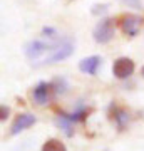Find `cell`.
Instances as JSON below:
<instances>
[{"instance_id": "obj_1", "label": "cell", "mask_w": 144, "mask_h": 151, "mask_svg": "<svg viewBox=\"0 0 144 151\" xmlns=\"http://www.w3.org/2000/svg\"><path fill=\"white\" fill-rule=\"evenodd\" d=\"M72 52H74V42L70 39H62V40L54 42L50 52L39 64H55V62H60V60L67 59L69 55H72Z\"/></svg>"}, {"instance_id": "obj_2", "label": "cell", "mask_w": 144, "mask_h": 151, "mask_svg": "<svg viewBox=\"0 0 144 151\" xmlns=\"http://www.w3.org/2000/svg\"><path fill=\"white\" fill-rule=\"evenodd\" d=\"M94 40L97 44H107L114 37V19H104L94 27Z\"/></svg>"}, {"instance_id": "obj_3", "label": "cell", "mask_w": 144, "mask_h": 151, "mask_svg": "<svg viewBox=\"0 0 144 151\" xmlns=\"http://www.w3.org/2000/svg\"><path fill=\"white\" fill-rule=\"evenodd\" d=\"M55 96L54 92V87H52V82H39L37 86L32 89V99L34 103L39 104V106H45L52 101V97Z\"/></svg>"}, {"instance_id": "obj_4", "label": "cell", "mask_w": 144, "mask_h": 151, "mask_svg": "<svg viewBox=\"0 0 144 151\" xmlns=\"http://www.w3.org/2000/svg\"><path fill=\"white\" fill-rule=\"evenodd\" d=\"M107 116H109V119H111L112 123L116 124L117 131H124L126 128H128L129 121H131L129 113L124 108H119L116 103L109 104V108H107Z\"/></svg>"}, {"instance_id": "obj_5", "label": "cell", "mask_w": 144, "mask_h": 151, "mask_svg": "<svg viewBox=\"0 0 144 151\" xmlns=\"http://www.w3.org/2000/svg\"><path fill=\"white\" fill-rule=\"evenodd\" d=\"M119 25L123 29V32L129 37H136L139 34V29L143 25V17L134 15V14H126L119 19Z\"/></svg>"}, {"instance_id": "obj_6", "label": "cell", "mask_w": 144, "mask_h": 151, "mask_svg": "<svg viewBox=\"0 0 144 151\" xmlns=\"http://www.w3.org/2000/svg\"><path fill=\"white\" fill-rule=\"evenodd\" d=\"M134 69H136V64L129 57H119L112 64V74L116 79H128L129 76H133Z\"/></svg>"}, {"instance_id": "obj_7", "label": "cell", "mask_w": 144, "mask_h": 151, "mask_svg": "<svg viewBox=\"0 0 144 151\" xmlns=\"http://www.w3.org/2000/svg\"><path fill=\"white\" fill-rule=\"evenodd\" d=\"M35 123H37V118H35L34 114H30V113H22V114H19V116L14 119V123H12V126H10V134H12V136L20 134L24 129H27V128L34 126Z\"/></svg>"}, {"instance_id": "obj_8", "label": "cell", "mask_w": 144, "mask_h": 151, "mask_svg": "<svg viewBox=\"0 0 144 151\" xmlns=\"http://www.w3.org/2000/svg\"><path fill=\"white\" fill-rule=\"evenodd\" d=\"M54 44H49V42H42V40H32V42H29L25 45V55L29 57V59H39L40 55L44 54H49L50 52V49H52Z\"/></svg>"}, {"instance_id": "obj_9", "label": "cell", "mask_w": 144, "mask_h": 151, "mask_svg": "<svg viewBox=\"0 0 144 151\" xmlns=\"http://www.w3.org/2000/svg\"><path fill=\"white\" fill-rule=\"evenodd\" d=\"M60 113L64 114L67 119H70L72 123H82V121H85L87 116L91 114V108L85 106L82 101H79V103L75 104V109L72 111V113H64V111H60Z\"/></svg>"}, {"instance_id": "obj_10", "label": "cell", "mask_w": 144, "mask_h": 151, "mask_svg": "<svg viewBox=\"0 0 144 151\" xmlns=\"http://www.w3.org/2000/svg\"><path fill=\"white\" fill-rule=\"evenodd\" d=\"M101 57L99 55H91V57H85L79 62V69L84 72V74H89V76H96L97 74V69L101 65Z\"/></svg>"}, {"instance_id": "obj_11", "label": "cell", "mask_w": 144, "mask_h": 151, "mask_svg": "<svg viewBox=\"0 0 144 151\" xmlns=\"http://www.w3.org/2000/svg\"><path fill=\"white\" fill-rule=\"evenodd\" d=\"M55 126H57L67 138H72V136H74V123H72L70 119L65 118L60 111L57 113V118H55Z\"/></svg>"}, {"instance_id": "obj_12", "label": "cell", "mask_w": 144, "mask_h": 151, "mask_svg": "<svg viewBox=\"0 0 144 151\" xmlns=\"http://www.w3.org/2000/svg\"><path fill=\"white\" fill-rule=\"evenodd\" d=\"M40 151H67V148H65V145H64L60 139L50 138V139H47V141L42 145Z\"/></svg>"}, {"instance_id": "obj_13", "label": "cell", "mask_w": 144, "mask_h": 151, "mask_svg": "<svg viewBox=\"0 0 144 151\" xmlns=\"http://www.w3.org/2000/svg\"><path fill=\"white\" fill-rule=\"evenodd\" d=\"M52 82V87H54V92H55V96H62L65 92L69 91V82L65 77H55Z\"/></svg>"}, {"instance_id": "obj_14", "label": "cell", "mask_w": 144, "mask_h": 151, "mask_svg": "<svg viewBox=\"0 0 144 151\" xmlns=\"http://www.w3.org/2000/svg\"><path fill=\"white\" fill-rule=\"evenodd\" d=\"M107 9H109V5H107V4H102V5H94V7H92V14H94V15H97V14H104Z\"/></svg>"}, {"instance_id": "obj_15", "label": "cell", "mask_w": 144, "mask_h": 151, "mask_svg": "<svg viewBox=\"0 0 144 151\" xmlns=\"http://www.w3.org/2000/svg\"><path fill=\"white\" fill-rule=\"evenodd\" d=\"M9 113H10V109L7 108L5 104H2V106H0V121H5V119L9 118Z\"/></svg>"}, {"instance_id": "obj_16", "label": "cell", "mask_w": 144, "mask_h": 151, "mask_svg": "<svg viewBox=\"0 0 144 151\" xmlns=\"http://www.w3.org/2000/svg\"><path fill=\"white\" fill-rule=\"evenodd\" d=\"M123 4H126L128 7H133V9H141V0H121Z\"/></svg>"}, {"instance_id": "obj_17", "label": "cell", "mask_w": 144, "mask_h": 151, "mask_svg": "<svg viewBox=\"0 0 144 151\" xmlns=\"http://www.w3.org/2000/svg\"><path fill=\"white\" fill-rule=\"evenodd\" d=\"M42 34H44V35H47V37H54V35H57L55 29H52V27H44L42 29Z\"/></svg>"}, {"instance_id": "obj_18", "label": "cell", "mask_w": 144, "mask_h": 151, "mask_svg": "<svg viewBox=\"0 0 144 151\" xmlns=\"http://www.w3.org/2000/svg\"><path fill=\"white\" fill-rule=\"evenodd\" d=\"M141 76H143V77H144V67H143V69H141Z\"/></svg>"}]
</instances>
